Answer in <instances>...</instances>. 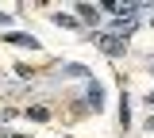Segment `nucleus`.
<instances>
[{
	"label": "nucleus",
	"instance_id": "nucleus-1",
	"mask_svg": "<svg viewBox=\"0 0 154 138\" xmlns=\"http://www.w3.org/2000/svg\"><path fill=\"white\" fill-rule=\"evenodd\" d=\"M96 46H100L104 54H112V58H123V54H127V42L116 39V35H96Z\"/></svg>",
	"mask_w": 154,
	"mask_h": 138
},
{
	"label": "nucleus",
	"instance_id": "nucleus-2",
	"mask_svg": "<svg viewBox=\"0 0 154 138\" xmlns=\"http://www.w3.org/2000/svg\"><path fill=\"white\" fill-rule=\"evenodd\" d=\"M85 104H89L93 111H100V107H104V88H100L96 81H89V84H85Z\"/></svg>",
	"mask_w": 154,
	"mask_h": 138
},
{
	"label": "nucleus",
	"instance_id": "nucleus-3",
	"mask_svg": "<svg viewBox=\"0 0 154 138\" xmlns=\"http://www.w3.org/2000/svg\"><path fill=\"white\" fill-rule=\"evenodd\" d=\"M4 42H12V46H23V50H38V39L35 35H23V31H8Z\"/></svg>",
	"mask_w": 154,
	"mask_h": 138
},
{
	"label": "nucleus",
	"instance_id": "nucleus-4",
	"mask_svg": "<svg viewBox=\"0 0 154 138\" xmlns=\"http://www.w3.org/2000/svg\"><path fill=\"white\" fill-rule=\"evenodd\" d=\"M77 16H81L85 23H93V27H100V12H96L93 4H77Z\"/></svg>",
	"mask_w": 154,
	"mask_h": 138
},
{
	"label": "nucleus",
	"instance_id": "nucleus-5",
	"mask_svg": "<svg viewBox=\"0 0 154 138\" xmlns=\"http://www.w3.org/2000/svg\"><path fill=\"white\" fill-rule=\"evenodd\" d=\"M27 119L31 123H50V107H27Z\"/></svg>",
	"mask_w": 154,
	"mask_h": 138
},
{
	"label": "nucleus",
	"instance_id": "nucleus-6",
	"mask_svg": "<svg viewBox=\"0 0 154 138\" xmlns=\"http://www.w3.org/2000/svg\"><path fill=\"white\" fill-rule=\"evenodd\" d=\"M119 123H123V131H127V123H131V107H127V96L119 100Z\"/></svg>",
	"mask_w": 154,
	"mask_h": 138
},
{
	"label": "nucleus",
	"instance_id": "nucleus-7",
	"mask_svg": "<svg viewBox=\"0 0 154 138\" xmlns=\"http://www.w3.org/2000/svg\"><path fill=\"white\" fill-rule=\"evenodd\" d=\"M54 19H58V27H81V23H77V19H73V16H62V12H58Z\"/></svg>",
	"mask_w": 154,
	"mask_h": 138
},
{
	"label": "nucleus",
	"instance_id": "nucleus-8",
	"mask_svg": "<svg viewBox=\"0 0 154 138\" xmlns=\"http://www.w3.org/2000/svg\"><path fill=\"white\" fill-rule=\"evenodd\" d=\"M0 138H27V134H16V131H4Z\"/></svg>",
	"mask_w": 154,
	"mask_h": 138
},
{
	"label": "nucleus",
	"instance_id": "nucleus-9",
	"mask_svg": "<svg viewBox=\"0 0 154 138\" xmlns=\"http://www.w3.org/2000/svg\"><path fill=\"white\" fill-rule=\"evenodd\" d=\"M146 104H150V107H154V92H150V96H146Z\"/></svg>",
	"mask_w": 154,
	"mask_h": 138
}]
</instances>
